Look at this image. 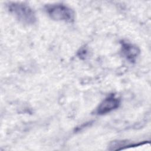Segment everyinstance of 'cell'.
Returning <instances> with one entry per match:
<instances>
[{"mask_svg":"<svg viewBox=\"0 0 151 151\" xmlns=\"http://www.w3.org/2000/svg\"><path fill=\"white\" fill-rule=\"evenodd\" d=\"M120 103V99L114 94H110L104 99L97 108L96 113L98 114H105L119 107Z\"/></svg>","mask_w":151,"mask_h":151,"instance_id":"cell-3","label":"cell"},{"mask_svg":"<svg viewBox=\"0 0 151 151\" xmlns=\"http://www.w3.org/2000/svg\"><path fill=\"white\" fill-rule=\"evenodd\" d=\"M121 45L122 52L124 57L131 63L134 62L140 53L139 48L132 44L124 41L121 42Z\"/></svg>","mask_w":151,"mask_h":151,"instance_id":"cell-4","label":"cell"},{"mask_svg":"<svg viewBox=\"0 0 151 151\" xmlns=\"http://www.w3.org/2000/svg\"><path fill=\"white\" fill-rule=\"evenodd\" d=\"M127 146H130V145L124 140H117L112 142L108 148L110 150H116L122 149L124 147H127Z\"/></svg>","mask_w":151,"mask_h":151,"instance_id":"cell-5","label":"cell"},{"mask_svg":"<svg viewBox=\"0 0 151 151\" xmlns=\"http://www.w3.org/2000/svg\"><path fill=\"white\" fill-rule=\"evenodd\" d=\"M7 6L9 12L20 22L27 25L35 23L37 21L35 14L27 4L20 2H9Z\"/></svg>","mask_w":151,"mask_h":151,"instance_id":"cell-1","label":"cell"},{"mask_svg":"<svg viewBox=\"0 0 151 151\" xmlns=\"http://www.w3.org/2000/svg\"><path fill=\"white\" fill-rule=\"evenodd\" d=\"M45 9L49 17L55 21L72 22L74 20V12L68 6L61 4H51L45 6Z\"/></svg>","mask_w":151,"mask_h":151,"instance_id":"cell-2","label":"cell"}]
</instances>
